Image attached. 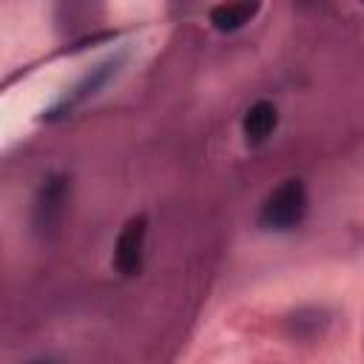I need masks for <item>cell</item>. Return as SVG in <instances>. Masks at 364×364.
<instances>
[{
    "label": "cell",
    "instance_id": "obj_1",
    "mask_svg": "<svg viewBox=\"0 0 364 364\" xmlns=\"http://www.w3.org/2000/svg\"><path fill=\"white\" fill-rule=\"evenodd\" d=\"M307 213V188L301 179H284L267 193L259 210V225L267 230H290Z\"/></svg>",
    "mask_w": 364,
    "mask_h": 364
},
{
    "label": "cell",
    "instance_id": "obj_2",
    "mask_svg": "<svg viewBox=\"0 0 364 364\" xmlns=\"http://www.w3.org/2000/svg\"><path fill=\"white\" fill-rule=\"evenodd\" d=\"M145 236H148V219L145 216H131L117 242H114V270L125 279H134L142 273V259H145Z\"/></svg>",
    "mask_w": 364,
    "mask_h": 364
},
{
    "label": "cell",
    "instance_id": "obj_3",
    "mask_svg": "<svg viewBox=\"0 0 364 364\" xmlns=\"http://www.w3.org/2000/svg\"><path fill=\"white\" fill-rule=\"evenodd\" d=\"M68 202V179L65 176H48V182L40 188L34 202V228L40 233H48L60 225Z\"/></svg>",
    "mask_w": 364,
    "mask_h": 364
},
{
    "label": "cell",
    "instance_id": "obj_4",
    "mask_svg": "<svg viewBox=\"0 0 364 364\" xmlns=\"http://www.w3.org/2000/svg\"><path fill=\"white\" fill-rule=\"evenodd\" d=\"M276 125H279V111H276V105L267 102V100L253 102V105L245 111V117H242V134H245V139H247L250 145H262V142L276 131Z\"/></svg>",
    "mask_w": 364,
    "mask_h": 364
},
{
    "label": "cell",
    "instance_id": "obj_5",
    "mask_svg": "<svg viewBox=\"0 0 364 364\" xmlns=\"http://www.w3.org/2000/svg\"><path fill=\"white\" fill-rule=\"evenodd\" d=\"M256 11H259V3H219L210 9V23L219 31H236L245 23H250Z\"/></svg>",
    "mask_w": 364,
    "mask_h": 364
},
{
    "label": "cell",
    "instance_id": "obj_6",
    "mask_svg": "<svg viewBox=\"0 0 364 364\" xmlns=\"http://www.w3.org/2000/svg\"><path fill=\"white\" fill-rule=\"evenodd\" d=\"M111 71H117V63H114V60H108V63H102V65H97V68H94V71H91V74L85 77V82L74 88V94H71V100H68L65 105L71 108V105H74L77 100H82V97H88V94H94V91H97V88H100L102 82H108V77H111Z\"/></svg>",
    "mask_w": 364,
    "mask_h": 364
},
{
    "label": "cell",
    "instance_id": "obj_7",
    "mask_svg": "<svg viewBox=\"0 0 364 364\" xmlns=\"http://www.w3.org/2000/svg\"><path fill=\"white\" fill-rule=\"evenodd\" d=\"M31 364H54V361H31Z\"/></svg>",
    "mask_w": 364,
    "mask_h": 364
}]
</instances>
